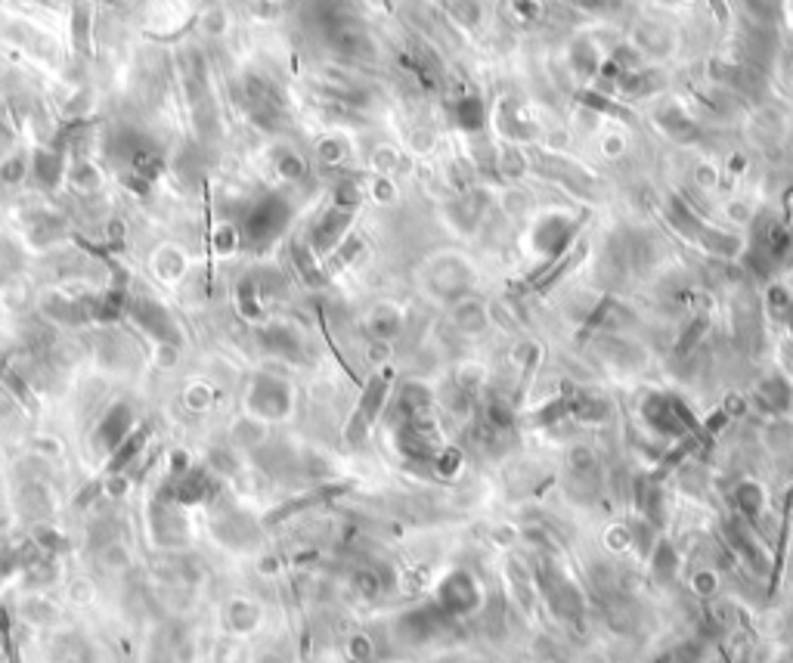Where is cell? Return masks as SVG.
<instances>
[{
  "label": "cell",
  "mask_w": 793,
  "mask_h": 663,
  "mask_svg": "<svg viewBox=\"0 0 793 663\" xmlns=\"http://www.w3.org/2000/svg\"><path fill=\"white\" fill-rule=\"evenodd\" d=\"M663 214H666V220H670V224L676 226L685 239H688V242H695L697 249H703L707 255H713V257H741V251H744V242H741L734 233L703 224L701 214L691 211V208L685 205V199H679V195H670V199H666Z\"/></svg>",
  "instance_id": "6da1fadb"
},
{
  "label": "cell",
  "mask_w": 793,
  "mask_h": 663,
  "mask_svg": "<svg viewBox=\"0 0 793 663\" xmlns=\"http://www.w3.org/2000/svg\"><path fill=\"white\" fill-rule=\"evenodd\" d=\"M641 419L648 422L651 431H657L660 438H676L685 440L688 434L697 431V422L695 415L688 413L679 397L670 394H648L645 403H641Z\"/></svg>",
  "instance_id": "7a4b0ae2"
},
{
  "label": "cell",
  "mask_w": 793,
  "mask_h": 663,
  "mask_svg": "<svg viewBox=\"0 0 793 663\" xmlns=\"http://www.w3.org/2000/svg\"><path fill=\"white\" fill-rule=\"evenodd\" d=\"M286 224H288V205L282 199H276V195H267V199H261L257 205L248 208L242 224V236L248 245L261 249V245L273 242L286 230Z\"/></svg>",
  "instance_id": "3957f363"
},
{
  "label": "cell",
  "mask_w": 793,
  "mask_h": 663,
  "mask_svg": "<svg viewBox=\"0 0 793 663\" xmlns=\"http://www.w3.org/2000/svg\"><path fill=\"white\" fill-rule=\"evenodd\" d=\"M388 394H391V375L388 372H379L375 378H369L366 391L360 394V403H357L354 415H350L348 428H344V440L348 444H360L363 438L369 434V428L375 425V419L381 415L388 403Z\"/></svg>",
  "instance_id": "277c9868"
},
{
  "label": "cell",
  "mask_w": 793,
  "mask_h": 663,
  "mask_svg": "<svg viewBox=\"0 0 793 663\" xmlns=\"http://www.w3.org/2000/svg\"><path fill=\"white\" fill-rule=\"evenodd\" d=\"M248 409L255 413V419H286L292 413V388H288V382L267 375V372L255 375V382L248 388Z\"/></svg>",
  "instance_id": "5b68a950"
},
{
  "label": "cell",
  "mask_w": 793,
  "mask_h": 663,
  "mask_svg": "<svg viewBox=\"0 0 793 663\" xmlns=\"http://www.w3.org/2000/svg\"><path fill=\"white\" fill-rule=\"evenodd\" d=\"M440 611H444L450 620L456 617H468L481 608V589H477L475 577L468 571H452L444 583L437 586V598H434Z\"/></svg>",
  "instance_id": "8992f818"
},
{
  "label": "cell",
  "mask_w": 793,
  "mask_h": 663,
  "mask_svg": "<svg viewBox=\"0 0 793 663\" xmlns=\"http://www.w3.org/2000/svg\"><path fill=\"white\" fill-rule=\"evenodd\" d=\"M428 282H431V292L437 295L440 301L456 304V301L465 298V288H468V282H471V270L462 257L440 255L437 261H431V276H428Z\"/></svg>",
  "instance_id": "52a82bcc"
},
{
  "label": "cell",
  "mask_w": 793,
  "mask_h": 663,
  "mask_svg": "<svg viewBox=\"0 0 793 663\" xmlns=\"http://www.w3.org/2000/svg\"><path fill=\"white\" fill-rule=\"evenodd\" d=\"M350 224H354V208H344V205H332L323 217L317 220L310 233V251L323 261L326 255L342 249L344 236H348Z\"/></svg>",
  "instance_id": "ba28073f"
},
{
  "label": "cell",
  "mask_w": 793,
  "mask_h": 663,
  "mask_svg": "<svg viewBox=\"0 0 793 663\" xmlns=\"http://www.w3.org/2000/svg\"><path fill=\"white\" fill-rule=\"evenodd\" d=\"M128 313H130V320H134L143 332L153 335L159 344H177L180 341L177 323H174V317L168 313V307L159 304V301L134 298V301H128Z\"/></svg>",
  "instance_id": "9c48e42d"
},
{
  "label": "cell",
  "mask_w": 793,
  "mask_h": 663,
  "mask_svg": "<svg viewBox=\"0 0 793 663\" xmlns=\"http://www.w3.org/2000/svg\"><path fill=\"white\" fill-rule=\"evenodd\" d=\"M149 530H153V540L159 546H184L186 542V521L180 515L177 502L171 499H155L153 509H149Z\"/></svg>",
  "instance_id": "30bf717a"
},
{
  "label": "cell",
  "mask_w": 793,
  "mask_h": 663,
  "mask_svg": "<svg viewBox=\"0 0 793 663\" xmlns=\"http://www.w3.org/2000/svg\"><path fill=\"white\" fill-rule=\"evenodd\" d=\"M130 431H134V409L128 403H115L99 419V428L93 434V446H97V453H115L128 440Z\"/></svg>",
  "instance_id": "8fae6325"
},
{
  "label": "cell",
  "mask_w": 793,
  "mask_h": 663,
  "mask_svg": "<svg viewBox=\"0 0 793 663\" xmlns=\"http://www.w3.org/2000/svg\"><path fill=\"white\" fill-rule=\"evenodd\" d=\"M214 493H217V481L211 478V471L190 465L184 475L174 478L171 493H168L165 499H171V502H177V505H196V502L211 499Z\"/></svg>",
  "instance_id": "7c38bea8"
},
{
  "label": "cell",
  "mask_w": 793,
  "mask_h": 663,
  "mask_svg": "<svg viewBox=\"0 0 793 663\" xmlns=\"http://www.w3.org/2000/svg\"><path fill=\"white\" fill-rule=\"evenodd\" d=\"M43 317L59 326H84L90 323V298H72V295L53 292L43 298Z\"/></svg>",
  "instance_id": "4fadbf2b"
},
{
  "label": "cell",
  "mask_w": 793,
  "mask_h": 663,
  "mask_svg": "<svg viewBox=\"0 0 793 663\" xmlns=\"http://www.w3.org/2000/svg\"><path fill=\"white\" fill-rule=\"evenodd\" d=\"M598 351H601L604 363L616 366V369H639L645 363V351L632 341L620 338L616 332H604L601 341H598Z\"/></svg>",
  "instance_id": "5bb4252c"
},
{
  "label": "cell",
  "mask_w": 793,
  "mask_h": 663,
  "mask_svg": "<svg viewBox=\"0 0 793 663\" xmlns=\"http://www.w3.org/2000/svg\"><path fill=\"white\" fill-rule=\"evenodd\" d=\"M654 122L660 124V130H663L666 137H672V140H679V143H697L701 140V128H697V122L676 103L663 106V109L654 115Z\"/></svg>",
  "instance_id": "9a60e30c"
},
{
  "label": "cell",
  "mask_w": 793,
  "mask_h": 663,
  "mask_svg": "<svg viewBox=\"0 0 793 663\" xmlns=\"http://www.w3.org/2000/svg\"><path fill=\"white\" fill-rule=\"evenodd\" d=\"M757 403L769 415H784L793 406V388L784 375H769L757 384Z\"/></svg>",
  "instance_id": "2e32d148"
},
{
  "label": "cell",
  "mask_w": 793,
  "mask_h": 663,
  "mask_svg": "<svg viewBox=\"0 0 793 663\" xmlns=\"http://www.w3.org/2000/svg\"><path fill=\"white\" fill-rule=\"evenodd\" d=\"M214 530H217V540L226 542V546H232V549L251 546V542L257 540V527L245 515H239V511H230V515H224Z\"/></svg>",
  "instance_id": "e0dca14e"
},
{
  "label": "cell",
  "mask_w": 793,
  "mask_h": 663,
  "mask_svg": "<svg viewBox=\"0 0 793 663\" xmlns=\"http://www.w3.org/2000/svg\"><path fill=\"white\" fill-rule=\"evenodd\" d=\"M31 174L43 189L59 186V180L66 177V159H62L59 149H37L35 159H31Z\"/></svg>",
  "instance_id": "ac0fdd59"
},
{
  "label": "cell",
  "mask_w": 793,
  "mask_h": 663,
  "mask_svg": "<svg viewBox=\"0 0 793 663\" xmlns=\"http://www.w3.org/2000/svg\"><path fill=\"white\" fill-rule=\"evenodd\" d=\"M452 326L459 335H481L487 329V307L481 301L462 298L452 304Z\"/></svg>",
  "instance_id": "d6986e66"
},
{
  "label": "cell",
  "mask_w": 793,
  "mask_h": 663,
  "mask_svg": "<svg viewBox=\"0 0 793 663\" xmlns=\"http://www.w3.org/2000/svg\"><path fill=\"white\" fill-rule=\"evenodd\" d=\"M403 320H406V317H403L400 307H394V304H379L373 313H369L366 329L373 332V338H379V341H391V338H396V335L403 332Z\"/></svg>",
  "instance_id": "ffe728a7"
},
{
  "label": "cell",
  "mask_w": 793,
  "mask_h": 663,
  "mask_svg": "<svg viewBox=\"0 0 793 663\" xmlns=\"http://www.w3.org/2000/svg\"><path fill=\"white\" fill-rule=\"evenodd\" d=\"M608 415H610V403L604 397L586 394V391L570 394V419L595 425V422H608Z\"/></svg>",
  "instance_id": "44dd1931"
},
{
  "label": "cell",
  "mask_w": 793,
  "mask_h": 663,
  "mask_svg": "<svg viewBox=\"0 0 793 663\" xmlns=\"http://www.w3.org/2000/svg\"><path fill=\"white\" fill-rule=\"evenodd\" d=\"M261 341L267 351L276 353V357H286V359L301 357V338H298V332L288 329V326H267V329H261Z\"/></svg>",
  "instance_id": "7402d4cb"
},
{
  "label": "cell",
  "mask_w": 793,
  "mask_h": 663,
  "mask_svg": "<svg viewBox=\"0 0 793 663\" xmlns=\"http://www.w3.org/2000/svg\"><path fill=\"white\" fill-rule=\"evenodd\" d=\"M732 502H734L738 517H744V521H757V517L763 515L766 493H763V487H759L757 481H741L738 487H734V493H732Z\"/></svg>",
  "instance_id": "603a6c76"
},
{
  "label": "cell",
  "mask_w": 793,
  "mask_h": 663,
  "mask_svg": "<svg viewBox=\"0 0 793 663\" xmlns=\"http://www.w3.org/2000/svg\"><path fill=\"white\" fill-rule=\"evenodd\" d=\"M146 440H149V428H134V431L128 434V440H124V444L118 446L115 453H112V459H109V475H122V471L128 469V465L134 462V459L143 453Z\"/></svg>",
  "instance_id": "cb8c5ba5"
},
{
  "label": "cell",
  "mask_w": 793,
  "mask_h": 663,
  "mask_svg": "<svg viewBox=\"0 0 793 663\" xmlns=\"http://www.w3.org/2000/svg\"><path fill=\"white\" fill-rule=\"evenodd\" d=\"M763 444L772 453H790L793 450V419L788 415H772L763 428Z\"/></svg>",
  "instance_id": "d4e9b609"
},
{
  "label": "cell",
  "mask_w": 793,
  "mask_h": 663,
  "mask_svg": "<svg viewBox=\"0 0 793 663\" xmlns=\"http://www.w3.org/2000/svg\"><path fill=\"white\" fill-rule=\"evenodd\" d=\"M224 617H226V627L230 629H236V633H248V629H255L257 620H261V608L245 602V598H232V602L226 604Z\"/></svg>",
  "instance_id": "484cf974"
},
{
  "label": "cell",
  "mask_w": 793,
  "mask_h": 663,
  "mask_svg": "<svg viewBox=\"0 0 793 663\" xmlns=\"http://www.w3.org/2000/svg\"><path fill=\"white\" fill-rule=\"evenodd\" d=\"M651 567H654V580H657V583H672L679 573V552L670 546V542H654Z\"/></svg>",
  "instance_id": "4316f807"
},
{
  "label": "cell",
  "mask_w": 793,
  "mask_h": 663,
  "mask_svg": "<svg viewBox=\"0 0 793 663\" xmlns=\"http://www.w3.org/2000/svg\"><path fill=\"white\" fill-rule=\"evenodd\" d=\"M267 440V428H263L261 419H255V415H245V419H239L236 425H232V444H239L242 450H257V446Z\"/></svg>",
  "instance_id": "83f0119b"
},
{
  "label": "cell",
  "mask_w": 793,
  "mask_h": 663,
  "mask_svg": "<svg viewBox=\"0 0 793 663\" xmlns=\"http://www.w3.org/2000/svg\"><path fill=\"white\" fill-rule=\"evenodd\" d=\"M350 586H354L357 596L379 598L381 592H385V577H381V571H375V567H357L354 577H350Z\"/></svg>",
  "instance_id": "f1b7e54d"
},
{
  "label": "cell",
  "mask_w": 793,
  "mask_h": 663,
  "mask_svg": "<svg viewBox=\"0 0 793 663\" xmlns=\"http://www.w3.org/2000/svg\"><path fill=\"white\" fill-rule=\"evenodd\" d=\"M68 177H72V186L81 189V193H93V189H99V170L87 159H75Z\"/></svg>",
  "instance_id": "f546056e"
},
{
  "label": "cell",
  "mask_w": 793,
  "mask_h": 663,
  "mask_svg": "<svg viewBox=\"0 0 793 663\" xmlns=\"http://www.w3.org/2000/svg\"><path fill=\"white\" fill-rule=\"evenodd\" d=\"M99 561H103V567H109V571H122V567L130 564V555H128V549H124V542H109V546L99 549Z\"/></svg>",
  "instance_id": "4dcf8cb0"
},
{
  "label": "cell",
  "mask_w": 793,
  "mask_h": 663,
  "mask_svg": "<svg viewBox=\"0 0 793 663\" xmlns=\"http://www.w3.org/2000/svg\"><path fill=\"white\" fill-rule=\"evenodd\" d=\"M22 502H25V509L31 511V515H37V517H43L50 511V496H47V490L43 487H35V484H28V487L22 490Z\"/></svg>",
  "instance_id": "1f68e13d"
},
{
  "label": "cell",
  "mask_w": 793,
  "mask_h": 663,
  "mask_svg": "<svg viewBox=\"0 0 793 663\" xmlns=\"http://www.w3.org/2000/svg\"><path fill=\"white\" fill-rule=\"evenodd\" d=\"M22 617H28L31 623H50L56 617V608L50 602H43V598H25Z\"/></svg>",
  "instance_id": "d6a6232c"
},
{
  "label": "cell",
  "mask_w": 793,
  "mask_h": 663,
  "mask_svg": "<svg viewBox=\"0 0 793 663\" xmlns=\"http://www.w3.org/2000/svg\"><path fill=\"white\" fill-rule=\"evenodd\" d=\"M344 155H348V149H344V143L338 140V137H326V140L317 146V159L323 162V165H342Z\"/></svg>",
  "instance_id": "836d02e7"
},
{
  "label": "cell",
  "mask_w": 793,
  "mask_h": 663,
  "mask_svg": "<svg viewBox=\"0 0 793 663\" xmlns=\"http://www.w3.org/2000/svg\"><path fill=\"white\" fill-rule=\"evenodd\" d=\"M276 170H279V177H286V180H298V177H304V162H301V155H294L292 149H282L279 159H276Z\"/></svg>",
  "instance_id": "e575fe53"
},
{
  "label": "cell",
  "mask_w": 793,
  "mask_h": 663,
  "mask_svg": "<svg viewBox=\"0 0 793 663\" xmlns=\"http://www.w3.org/2000/svg\"><path fill=\"white\" fill-rule=\"evenodd\" d=\"M28 165H31V159H25V155H12V159H6L4 165H0V183H22Z\"/></svg>",
  "instance_id": "d590c367"
},
{
  "label": "cell",
  "mask_w": 793,
  "mask_h": 663,
  "mask_svg": "<svg viewBox=\"0 0 793 663\" xmlns=\"http://www.w3.org/2000/svg\"><path fill=\"white\" fill-rule=\"evenodd\" d=\"M348 654H350V660L354 663H369L373 660V654H375V648H373V642H369L366 635H354V639L348 642Z\"/></svg>",
  "instance_id": "8d00e7d4"
},
{
  "label": "cell",
  "mask_w": 793,
  "mask_h": 663,
  "mask_svg": "<svg viewBox=\"0 0 793 663\" xmlns=\"http://www.w3.org/2000/svg\"><path fill=\"white\" fill-rule=\"evenodd\" d=\"M716 586H719V580H716L713 571H697L695 577H691V592H697V596H713Z\"/></svg>",
  "instance_id": "74e56055"
},
{
  "label": "cell",
  "mask_w": 793,
  "mask_h": 663,
  "mask_svg": "<svg viewBox=\"0 0 793 663\" xmlns=\"http://www.w3.org/2000/svg\"><path fill=\"white\" fill-rule=\"evenodd\" d=\"M703 332H707V317H697L695 323L688 326V332H685V338L679 341V353H688L691 347H695L697 341L703 338Z\"/></svg>",
  "instance_id": "f35d334b"
},
{
  "label": "cell",
  "mask_w": 793,
  "mask_h": 663,
  "mask_svg": "<svg viewBox=\"0 0 793 663\" xmlns=\"http://www.w3.org/2000/svg\"><path fill=\"white\" fill-rule=\"evenodd\" d=\"M695 183L701 189H716V183H719V170L713 165H701L695 170Z\"/></svg>",
  "instance_id": "ab89813d"
},
{
  "label": "cell",
  "mask_w": 793,
  "mask_h": 663,
  "mask_svg": "<svg viewBox=\"0 0 793 663\" xmlns=\"http://www.w3.org/2000/svg\"><path fill=\"white\" fill-rule=\"evenodd\" d=\"M72 22H78V28H72V31H78V50H84V53H87V12H84V6H78V10H75Z\"/></svg>",
  "instance_id": "60d3db41"
},
{
  "label": "cell",
  "mask_w": 793,
  "mask_h": 663,
  "mask_svg": "<svg viewBox=\"0 0 793 663\" xmlns=\"http://www.w3.org/2000/svg\"><path fill=\"white\" fill-rule=\"evenodd\" d=\"M16 406H19V400L0 384V419H10V415L16 413Z\"/></svg>",
  "instance_id": "b9f144b4"
},
{
  "label": "cell",
  "mask_w": 793,
  "mask_h": 663,
  "mask_svg": "<svg viewBox=\"0 0 793 663\" xmlns=\"http://www.w3.org/2000/svg\"><path fill=\"white\" fill-rule=\"evenodd\" d=\"M396 165V153H391V149H379V153H375V168L379 170H391Z\"/></svg>",
  "instance_id": "7bdbcfd3"
},
{
  "label": "cell",
  "mask_w": 793,
  "mask_h": 663,
  "mask_svg": "<svg viewBox=\"0 0 793 663\" xmlns=\"http://www.w3.org/2000/svg\"><path fill=\"white\" fill-rule=\"evenodd\" d=\"M208 400H211V397H208V391H205V388H192V391H190V403H192V406H196V409H205V406H208Z\"/></svg>",
  "instance_id": "ee69618b"
},
{
  "label": "cell",
  "mask_w": 793,
  "mask_h": 663,
  "mask_svg": "<svg viewBox=\"0 0 793 663\" xmlns=\"http://www.w3.org/2000/svg\"><path fill=\"white\" fill-rule=\"evenodd\" d=\"M257 663H282V658H276V654H263Z\"/></svg>",
  "instance_id": "f6af8a7d"
},
{
  "label": "cell",
  "mask_w": 793,
  "mask_h": 663,
  "mask_svg": "<svg viewBox=\"0 0 793 663\" xmlns=\"http://www.w3.org/2000/svg\"><path fill=\"white\" fill-rule=\"evenodd\" d=\"M670 660H672V658H670V654H666V658H660V660H654V663H670Z\"/></svg>",
  "instance_id": "bcb514c9"
}]
</instances>
